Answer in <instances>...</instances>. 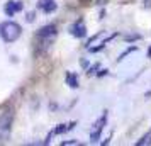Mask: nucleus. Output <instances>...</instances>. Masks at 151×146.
<instances>
[{"instance_id":"423d86ee","label":"nucleus","mask_w":151,"mask_h":146,"mask_svg":"<svg viewBox=\"0 0 151 146\" xmlns=\"http://www.w3.org/2000/svg\"><path fill=\"white\" fill-rule=\"evenodd\" d=\"M71 34L75 36L76 39H83L87 36V27H85V22L83 21H76L73 26H71Z\"/></svg>"},{"instance_id":"6e6552de","label":"nucleus","mask_w":151,"mask_h":146,"mask_svg":"<svg viewBox=\"0 0 151 146\" xmlns=\"http://www.w3.org/2000/svg\"><path fill=\"white\" fill-rule=\"evenodd\" d=\"M73 126H75V122H70V124H60L58 127H55L53 134H63V132H66V131H70V129H73Z\"/></svg>"},{"instance_id":"0eeeda50","label":"nucleus","mask_w":151,"mask_h":146,"mask_svg":"<svg viewBox=\"0 0 151 146\" xmlns=\"http://www.w3.org/2000/svg\"><path fill=\"white\" fill-rule=\"evenodd\" d=\"M37 9L42 10L44 14H53L58 9V4H56L55 0H39L37 2Z\"/></svg>"},{"instance_id":"7ed1b4c3","label":"nucleus","mask_w":151,"mask_h":146,"mask_svg":"<svg viewBox=\"0 0 151 146\" xmlns=\"http://www.w3.org/2000/svg\"><path fill=\"white\" fill-rule=\"evenodd\" d=\"M56 34H58V31H56V26L55 24H48V26H44L42 29H39V39L42 41L44 46H49L51 42L55 41Z\"/></svg>"},{"instance_id":"f257e3e1","label":"nucleus","mask_w":151,"mask_h":146,"mask_svg":"<svg viewBox=\"0 0 151 146\" xmlns=\"http://www.w3.org/2000/svg\"><path fill=\"white\" fill-rule=\"evenodd\" d=\"M22 34V29L21 26L14 21H5L0 24V36L5 42H14L17 41Z\"/></svg>"},{"instance_id":"f8f14e48","label":"nucleus","mask_w":151,"mask_h":146,"mask_svg":"<svg viewBox=\"0 0 151 146\" xmlns=\"http://www.w3.org/2000/svg\"><path fill=\"white\" fill-rule=\"evenodd\" d=\"M34 21V12H29L27 14V22H32Z\"/></svg>"},{"instance_id":"ddd939ff","label":"nucleus","mask_w":151,"mask_h":146,"mask_svg":"<svg viewBox=\"0 0 151 146\" xmlns=\"http://www.w3.org/2000/svg\"><path fill=\"white\" fill-rule=\"evenodd\" d=\"M127 41H132V39H141V36H129V37H126Z\"/></svg>"},{"instance_id":"1a4fd4ad","label":"nucleus","mask_w":151,"mask_h":146,"mask_svg":"<svg viewBox=\"0 0 151 146\" xmlns=\"http://www.w3.org/2000/svg\"><path fill=\"white\" fill-rule=\"evenodd\" d=\"M66 83H68L71 88H76V87H78V80H76L75 73H66Z\"/></svg>"},{"instance_id":"4468645a","label":"nucleus","mask_w":151,"mask_h":146,"mask_svg":"<svg viewBox=\"0 0 151 146\" xmlns=\"http://www.w3.org/2000/svg\"><path fill=\"white\" fill-rule=\"evenodd\" d=\"M105 73H109V71H107V70H102V71H100V73H99V77H104V75H105Z\"/></svg>"},{"instance_id":"f03ea898","label":"nucleus","mask_w":151,"mask_h":146,"mask_svg":"<svg viewBox=\"0 0 151 146\" xmlns=\"http://www.w3.org/2000/svg\"><path fill=\"white\" fill-rule=\"evenodd\" d=\"M12 122H14V114L12 111H5L0 114V141H5L10 136V129H12Z\"/></svg>"},{"instance_id":"9b49d317","label":"nucleus","mask_w":151,"mask_h":146,"mask_svg":"<svg viewBox=\"0 0 151 146\" xmlns=\"http://www.w3.org/2000/svg\"><path fill=\"white\" fill-rule=\"evenodd\" d=\"M146 143H148V145L151 143V132H150V134H146V136H143V138L139 139L136 145H137V146H143V145H146Z\"/></svg>"},{"instance_id":"9d476101","label":"nucleus","mask_w":151,"mask_h":146,"mask_svg":"<svg viewBox=\"0 0 151 146\" xmlns=\"http://www.w3.org/2000/svg\"><path fill=\"white\" fill-rule=\"evenodd\" d=\"M132 51H137V46H129V48L126 49V51H124L122 55H119V58H117V61H122L124 58H126V56L129 55V53H132Z\"/></svg>"},{"instance_id":"39448f33","label":"nucleus","mask_w":151,"mask_h":146,"mask_svg":"<svg viewBox=\"0 0 151 146\" xmlns=\"http://www.w3.org/2000/svg\"><path fill=\"white\" fill-rule=\"evenodd\" d=\"M22 2H19V0H9L7 4H5V7H4V10H5V14L9 15V17H14L17 12H21L22 10Z\"/></svg>"},{"instance_id":"20e7f679","label":"nucleus","mask_w":151,"mask_h":146,"mask_svg":"<svg viewBox=\"0 0 151 146\" xmlns=\"http://www.w3.org/2000/svg\"><path fill=\"white\" fill-rule=\"evenodd\" d=\"M105 124H107V112H104L102 116L97 119V122L93 124V129L90 132V141H92V143H97V141L100 139V134H102Z\"/></svg>"}]
</instances>
